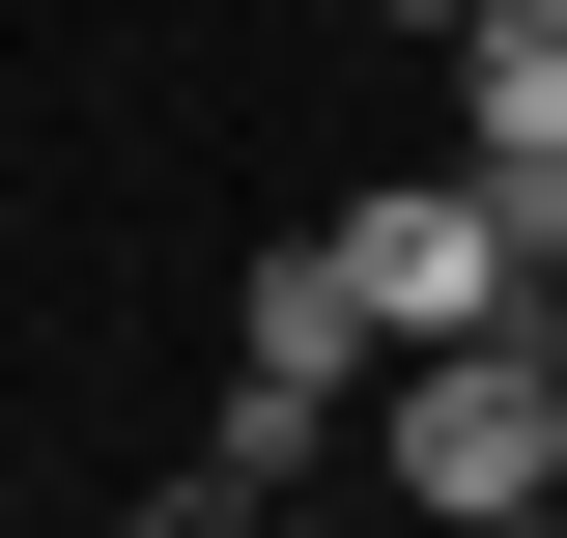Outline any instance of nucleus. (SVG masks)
<instances>
[{
  "label": "nucleus",
  "instance_id": "1",
  "mask_svg": "<svg viewBox=\"0 0 567 538\" xmlns=\"http://www.w3.org/2000/svg\"><path fill=\"white\" fill-rule=\"evenodd\" d=\"M369 454H398V510H425V538H511V510H567V312H511V340H425L398 397H369Z\"/></svg>",
  "mask_w": 567,
  "mask_h": 538
},
{
  "label": "nucleus",
  "instance_id": "2",
  "mask_svg": "<svg viewBox=\"0 0 567 538\" xmlns=\"http://www.w3.org/2000/svg\"><path fill=\"white\" fill-rule=\"evenodd\" d=\"M341 283H369V340H511V312H567V170H425V199H341Z\"/></svg>",
  "mask_w": 567,
  "mask_h": 538
},
{
  "label": "nucleus",
  "instance_id": "3",
  "mask_svg": "<svg viewBox=\"0 0 567 538\" xmlns=\"http://www.w3.org/2000/svg\"><path fill=\"white\" fill-rule=\"evenodd\" d=\"M454 114H483V170H567V0H483L454 29Z\"/></svg>",
  "mask_w": 567,
  "mask_h": 538
},
{
  "label": "nucleus",
  "instance_id": "4",
  "mask_svg": "<svg viewBox=\"0 0 567 538\" xmlns=\"http://www.w3.org/2000/svg\"><path fill=\"white\" fill-rule=\"evenodd\" d=\"M114 538H256V482H227V454H199V482H142V510H114Z\"/></svg>",
  "mask_w": 567,
  "mask_h": 538
},
{
  "label": "nucleus",
  "instance_id": "5",
  "mask_svg": "<svg viewBox=\"0 0 567 538\" xmlns=\"http://www.w3.org/2000/svg\"><path fill=\"white\" fill-rule=\"evenodd\" d=\"M256 538H369V510H312V482H284V510H256Z\"/></svg>",
  "mask_w": 567,
  "mask_h": 538
},
{
  "label": "nucleus",
  "instance_id": "6",
  "mask_svg": "<svg viewBox=\"0 0 567 538\" xmlns=\"http://www.w3.org/2000/svg\"><path fill=\"white\" fill-rule=\"evenodd\" d=\"M398 29H425V58H454V29H483V0H398Z\"/></svg>",
  "mask_w": 567,
  "mask_h": 538
},
{
  "label": "nucleus",
  "instance_id": "7",
  "mask_svg": "<svg viewBox=\"0 0 567 538\" xmlns=\"http://www.w3.org/2000/svg\"><path fill=\"white\" fill-rule=\"evenodd\" d=\"M511 538H567V510H511Z\"/></svg>",
  "mask_w": 567,
  "mask_h": 538
}]
</instances>
